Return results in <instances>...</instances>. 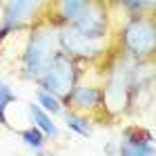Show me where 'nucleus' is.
Instances as JSON below:
<instances>
[{
  "instance_id": "f257e3e1",
  "label": "nucleus",
  "mask_w": 156,
  "mask_h": 156,
  "mask_svg": "<svg viewBox=\"0 0 156 156\" xmlns=\"http://www.w3.org/2000/svg\"><path fill=\"white\" fill-rule=\"evenodd\" d=\"M58 49V36H56V25H51L47 18H40L34 23L27 34V42L20 51V65L18 74L23 80L36 83L38 74L45 69L47 60Z\"/></svg>"
},
{
  "instance_id": "f03ea898",
  "label": "nucleus",
  "mask_w": 156,
  "mask_h": 156,
  "mask_svg": "<svg viewBox=\"0 0 156 156\" xmlns=\"http://www.w3.org/2000/svg\"><path fill=\"white\" fill-rule=\"evenodd\" d=\"M120 51L134 60H152L156 51L154 13H129L120 27Z\"/></svg>"
},
{
  "instance_id": "7ed1b4c3",
  "label": "nucleus",
  "mask_w": 156,
  "mask_h": 156,
  "mask_svg": "<svg viewBox=\"0 0 156 156\" xmlns=\"http://www.w3.org/2000/svg\"><path fill=\"white\" fill-rule=\"evenodd\" d=\"M78 78H80L78 60L72 58L67 51H62V49L58 47L51 54V58L47 60L45 69L38 74L36 85L40 89H45V91H49V94L58 96L62 101V98L72 91V87L78 83Z\"/></svg>"
},
{
  "instance_id": "20e7f679",
  "label": "nucleus",
  "mask_w": 156,
  "mask_h": 156,
  "mask_svg": "<svg viewBox=\"0 0 156 156\" xmlns=\"http://www.w3.org/2000/svg\"><path fill=\"white\" fill-rule=\"evenodd\" d=\"M49 0H2V20H0V47L5 38L16 31L29 29L34 23L45 18Z\"/></svg>"
},
{
  "instance_id": "39448f33",
  "label": "nucleus",
  "mask_w": 156,
  "mask_h": 156,
  "mask_svg": "<svg viewBox=\"0 0 156 156\" xmlns=\"http://www.w3.org/2000/svg\"><path fill=\"white\" fill-rule=\"evenodd\" d=\"M56 36H58V47L62 51H67L72 58L78 62H101L105 60V54L109 51L107 40H96V38H87L85 34H80L72 23L67 25H58L56 27Z\"/></svg>"
},
{
  "instance_id": "423d86ee",
  "label": "nucleus",
  "mask_w": 156,
  "mask_h": 156,
  "mask_svg": "<svg viewBox=\"0 0 156 156\" xmlns=\"http://www.w3.org/2000/svg\"><path fill=\"white\" fill-rule=\"evenodd\" d=\"M72 25L87 38L107 40L112 34V16L107 0H91L85 9L72 20Z\"/></svg>"
},
{
  "instance_id": "0eeeda50",
  "label": "nucleus",
  "mask_w": 156,
  "mask_h": 156,
  "mask_svg": "<svg viewBox=\"0 0 156 156\" xmlns=\"http://www.w3.org/2000/svg\"><path fill=\"white\" fill-rule=\"evenodd\" d=\"M62 107L67 109H76L80 114H107L103 105V87L98 85H80L76 83L72 91L62 98Z\"/></svg>"
},
{
  "instance_id": "6e6552de",
  "label": "nucleus",
  "mask_w": 156,
  "mask_h": 156,
  "mask_svg": "<svg viewBox=\"0 0 156 156\" xmlns=\"http://www.w3.org/2000/svg\"><path fill=\"white\" fill-rule=\"evenodd\" d=\"M154 136L140 125H129L123 129L118 154L123 156H154Z\"/></svg>"
},
{
  "instance_id": "1a4fd4ad",
  "label": "nucleus",
  "mask_w": 156,
  "mask_h": 156,
  "mask_svg": "<svg viewBox=\"0 0 156 156\" xmlns=\"http://www.w3.org/2000/svg\"><path fill=\"white\" fill-rule=\"evenodd\" d=\"M91 0H49L45 18L51 25H67L80 13L85 7H87Z\"/></svg>"
},
{
  "instance_id": "9d476101",
  "label": "nucleus",
  "mask_w": 156,
  "mask_h": 156,
  "mask_svg": "<svg viewBox=\"0 0 156 156\" xmlns=\"http://www.w3.org/2000/svg\"><path fill=\"white\" fill-rule=\"evenodd\" d=\"M27 112H29L31 123L36 125V127H38L42 134H45L47 138H58V125L54 123V116L49 114V112H45L38 103L27 105Z\"/></svg>"
},
{
  "instance_id": "9b49d317",
  "label": "nucleus",
  "mask_w": 156,
  "mask_h": 156,
  "mask_svg": "<svg viewBox=\"0 0 156 156\" xmlns=\"http://www.w3.org/2000/svg\"><path fill=\"white\" fill-rule=\"evenodd\" d=\"M62 118H65V125H67V129L69 132H74L78 134V136H91V132H94V125H91V116L87 114H80V112H76V109H62Z\"/></svg>"
},
{
  "instance_id": "f8f14e48",
  "label": "nucleus",
  "mask_w": 156,
  "mask_h": 156,
  "mask_svg": "<svg viewBox=\"0 0 156 156\" xmlns=\"http://www.w3.org/2000/svg\"><path fill=\"white\" fill-rule=\"evenodd\" d=\"M36 103L40 105L45 112H49L51 116H60L62 114V101L58 96H54V94H49V91H45V89H40V87H36Z\"/></svg>"
},
{
  "instance_id": "ddd939ff",
  "label": "nucleus",
  "mask_w": 156,
  "mask_h": 156,
  "mask_svg": "<svg viewBox=\"0 0 156 156\" xmlns=\"http://www.w3.org/2000/svg\"><path fill=\"white\" fill-rule=\"evenodd\" d=\"M20 138H23V143L29 147V150H34V152H42V150H45V145H47V136L38 129L36 125L23 129V132H20Z\"/></svg>"
},
{
  "instance_id": "4468645a",
  "label": "nucleus",
  "mask_w": 156,
  "mask_h": 156,
  "mask_svg": "<svg viewBox=\"0 0 156 156\" xmlns=\"http://www.w3.org/2000/svg\"><path fill=\"white\" fill-rule=\"evenodd\" d=\"M154 2L156 0H114L127 16L129 13H154Z\"/></svg>"
},
{
  "instance_id": "2eb2a0df",
  "label": "nucleus",
  "mask_w": 156,
  "mask_h": 156,
  "mask_svg": "<svg viewBox=\"0 0 156 156\" xmlns=\"http://www.w3.org/2000/svg\"><path fill=\"white\" fill-rule=\"evenodd\" d=\"M18 96L11 91V87L7 85L2 78H0V125L9 127V120H7V109H9L11 103H16Z\"/></svg>"
},
{
  "instance_id": "dca6fc26",
  "label": "nucleus",
  "mask_w": 156,
  "mask_h": 156,
  "mask_svg": "<svg viewBox=\"0 0 156 156\" xmlns=\"http://www.w3.org/2000/svg\"><path fill=\"white\" fill-rule=\"evenodd\" d=\"M0 20H2V0H0Z\"/></svg>"
}]
</instances>
